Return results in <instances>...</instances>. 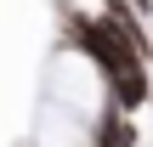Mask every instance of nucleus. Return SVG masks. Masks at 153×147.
Masks as SVG:
<instances>
[{"instance_id": "1", "label": "nucleus", "mask_w": 153, "mask_h": 147, "mask_svg": "<svg viewBox=\"0 0 153 147\" xmlns=\"http://www.w3.org/2000/svg\"><path fill=\"white\" fill-rule=\"evenodd\" d=\"M62 34H68V45L97 68L108 102H119L125 113L153 108V62H148V51H136V45L125 40V28H119L108 11H68Z\"/></svg>"}, {"instance_id": "2", "label": "nucleus", "mask_w": 153, "mask_h": 147, "mask_svg": "<svg viewBox=\"0 0 153 147\" xmlns=\"http://www.w3.org/2000/svg\"><path fill=\"white\" fill-rule=\"evenodd\" d=\"M91 147H142L136 142V113H125L119 102H102L91 119Z\"/></svg>"}, {"instance_id": "3", "label": "nucleus", "mask_w": 153, "mask_h": 147, "mask_svg": "<svg viewBox=\"0 0 153 147\" xmlns=\"http://www.w3.org/2000/svg\"><path fill=\"white\" fill-rule=\"evenodd\" d=\"M102 6H119V0H102ZM125 6H136V11H153V0H125Z\"/></svg>"}, {"instance_id": "4", "label": "nucleus", "mask_w": 153, "mask_h": 147, "mask_svg": "<svg viewBox=\"0 0 153 147\" xmlns=\"http://www.w3.org/2000/svg\"><path fill=\"white\" fill-rule=\"evenodd\" d=\"M148 57H153V45H148Z\"/></svg>"}]
</instances>
